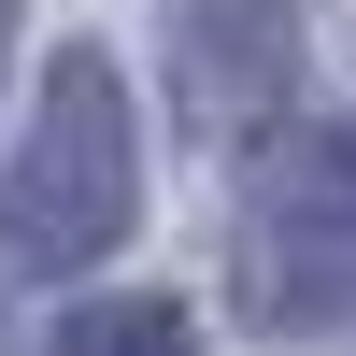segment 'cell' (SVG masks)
Returning <instances> with one entry per match:
<instances>
[{
	"instance_id": "obj_1",
	"label": "cell",
	"mask_w": 356,
	"mask_h": 356,
	"mask_svg": "<svg viewBox=\"0 0 356 356\" xmlns=\"http://www.w3.org/2000/svg\"><path fill=\"white\" fill-rule=\"evenodd\" d=\"M143 214V129L129 86H114L100 43H72L29 100V143L0 157V285H57L86 257H114Z\"/></svg>"
},
{
	"instance_id": "obj_2",
	"label": "cell",
	"mask_w": 356,
	"mask_h": 356,
	"mask_svg": "<svg viewBox=\"0 0 356 356\" xmlns=\"http://www.w3.org/2000/svg\"><path fill=\"white\" fill-rule=\"evenodd\" d=\"M243 314L342 328L356 314V129H285L243 186Z\"/></svg>"
},
{
	"instance_id": "obj_3",
	"label": "cell",
	"mask_w": 356,
	"mask_h": 356,
	"mask_svg": "<svg viewBox=\"0 0 356 356\" xmlns=\"http://www.w3.org/2000/svg\"><path fill=\"white\" fill-rule=\"evenodd\" d=\"M285 72H300L285 0H186L171 15V114L200 143H243L257 114H285Z\"/></svg>"
},
{
	"instance_id": "obj_4",
	"label": "cell",
	"mask_w": 356,
	"mask_h": 356,
	"mask_svg": "<svg viewBox=\"0 0 356 356\" xmlns=\"http://www.w3.org/2000/svg\"><path fill=\"white\" fill-rule=\"evenodd\" d=\"M57 356H200V328L171 300H86L72 328H57Z\"/></svg>"
},
{
	"instance_id": "obj_5",
	"label": "cell",
	"mask_w": 356,
	"mask_h": 356,
	"mask_svg": "<svg viewBox=\"0 0 356 356\" xmlns=\"http://www.w3.org/2000/svg\"><path fill=\"white\" fill-rule=\"evenodd\" d=\"M0 43H15V0H0Z\"/></svg>"
}]
</instances>
